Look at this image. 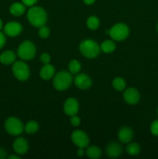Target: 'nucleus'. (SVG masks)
<instances>
[{
  "instance_id": "obj_1",
  "label": "nucleus",
  "mask_w": 158,
  "mask_h": 159,
  "mask_svg": "<svg viewBox=\"0 0 158 159\" xmlns=\"http://www.w3.org/2000/svg\"><path fill=\"white\" fill-rule=\"evenodd\" d=\"M47 13L43 8L40 6H31L27 12V20L32 26L40 27L46 24L47 21Z\"/></svg>"
},
{
  "instance_id": "obj_2",
  "label": "nucleus",
  "mask_w": 158,
  "mask_h": 159,
  "mask_svg": "<svg viewBox=\"0 0 158 159\" xmlns=\"http://www.w3.org/2000/svg\"><path fill=\"white\" fill-rule=\"evenodd\" d=\"M79 51L87 58H95L99 55L101 51L99 43L91 39H86L82 40L79 45Z\"/></svg>"
},
{
  "instance_id": "obj_3",
  "label": "nucleus",
  "mask_w": 158,
  "mask_h": 159,
  "mask_svg": "<svg viewBox=\"0 0 158 159\" xmlns=\"http://www.w3.org/2000/svg\"><path fill=\"white\" fill-rule=\"evenodd\" d=\"M73 82L72 74L67 71H59L53 78V85L57 91H64L71 86Z\"/></svg>"
},
{
  "instance_id": "obj_4",
  "label": "nucleus",
  "mask_w": 158,
  "mask_h": 159,
  "mask_svg": "<svg viewBox=\"0 0 158 159\" xmlns=\"http://www.w3.org/2000/svg\"><path fill=\"white\" fill-rule=\"evenodd\" d=\"M37 49L32 41L25 40L19 46L17 55L23 61H30L35 57Z\"/></svg>"
},
{
  "instance_id": "obj_5",
  "label": "nucleus",
  "mask_w": 158,
  "mask_h": 159,
  "mask_svg": "<svg viewBox=\"0 0 158 159\" xmlns=\"http://www.w3.org/2000/svg\"><path fill=\"white\" fill-rule=\"evenodd\" d=\"M4 127L6 131L12 136H19L24 130V125L19 118L10 116L5 122Z\"/></svg>"
},
{
  "instance_id": "obj_6",
  "label": "nucleus",
  "mask_w": 158,
  "mask_h": 159,
  "mask_svg": "<svg viewBox=\"0 0 158 159\" xmlns=\"http://www.w3.org/2000/svg\"><path fill=\"white\" fill-rule=\"evenodd\" d=\"M12 71L15 79L21 82L26 81L30 75L29 67L24 61H15L12 64Z\"/></svg>"
},
{
  "instance_id": "obj_7",
  "label": "nucleus",
  "mask_w": 158,
  "mask_h": 159,
  "mask_svg": "<svg viewBox=\"0 0 158 159\" xmlns=\"http://www.w3.org/2000/svg\"><path fill=\"white\" fill-rule=\"evenodd\" d=\"M109 30V36L115 41H122L125 40L129 34V28L123 23H117Z\"/></svg>"
},
{
  "instance_id": "obj_8",
  "label": "nucleus",
  "mask_w": 158,
  "mask_h": 159,
  "mask_svg": "<svg viewBox=\"0 0 158 159\" xmlns=\"http://www.w3.org/2000/svg\"><path fill=\"white\" fill-rule=\"evenodd\" d=\"M71 141L73 144L77 148H86L90 142L88 134L83 130H76L72 132L71 136Z\"/></svg>"
},
{
  "instance_id": "obj_9",
  "label": "nucleus",
  "mask_w": 158,
  "mask_h": 159,
  "mask_svg": "<svg viewBox=\"0 0 158 159\" xmlns=\"http://www.w3.org/2000/svg\"><path fill=\"white\" fill-rule=\"evenodd\" d=\"M23 30V26L16 21H11L6 23L3 27V31L6 36L10 37H15L20 35Z\"/></svg>"
},
{
  "instance_id": "obj_10",
  "label": "nucleus",
  "mask_w": 158,
  "mask_h": 159,
  "mask_svg": "<svg viewBox=\"0 0 158 159\" xmlns=\"http://www.w3.org/2000/svg\"><path fill=\"white\" fill-rule=\"evenodd\" d=\"M74 85L78 89L82 90L88 89L92 85V80L91 77L85 73H78L74 79Z\"/></svg>"
},
{
  "instance_id": "obj_11",
  "label": "nucleus",
  "mask_w": 158,
  "mask_h": 159,
  "mask_svg": "<svg viewBox=\"0 0 158 159\" xmlns=\"http://www.w3.org/2000/svg\"><path fill=\"white\" fill-rule=\"evenodd\" d=\"M79 103L75 98H68L64 103V111L67 116H74L78 113Z\"/></svg>"
},
{
  "instance_id": "obj_12",
  "label": "nucleus",
  "mask_w": 158,
  "mask_h": 159,
  "mask_svg": "<svg viewBox=\"0 0 158 159\" xmlns=\"http://www.w3.org/2000/svg\"><path fill=\"white\" fill-rule=\"evenodd\" d=\"M123 99L126 103L129 105H136L140 99V94L135 88H128L124 91Z\"/></svg>"
},
{
  "instance_id": "obj_13",
  "label": "nucleus",
  "mask_w": 158,
  "mask_h": 159,
  "mask_svg": "<svg viewBox=\"0 0 158 159\" xmlns=\"http://www.w3.org/2000/svg\"><path fill=\"white\" fill-rule=\"evenodd\" d=\"M12 148L17 155H24L29 150V144L26 138L19 137L14 140Z\"/></svg>"
},
{
  "instance_id": "obj_14",
  "label": "nucleus",
  "mask_w": 158,
  "mask_h": 159,
  "mask_svg": "<svg viewBox=\"0 0 158 159\" xmlns=\"http://www.w3.org/2000/svg\"><path fill=\"white\" fill-rule=\"evenodd\" d=\"M118 138L122 144L129 143L133 138V130L129 127H122L118 132Z\"/></svg>"
},
{
  "instance_id": "obj_15",
  "label": "nucleus",
  "mask_w": 158,
  "mask_h": 159,
  "mask_svg": "<svg viewBox=\"0 0 158 159\" xmlns=\"http://www.w3.org/2000/svg\"><path fill=\"white\" fill-rule=\"evenodd\" d=\"M122 152V146L117 142H110L106 147V154L109 158H116L121 155Z\"/></svg>"
},
{
  "instance_id": "obj_16",
  "label": "nucleus",
  "mask_w": 158,
  "mask_h": 159,
  "mask_svg": "<svg viewBox=\"0 0 158 159\" xmlns=\"http://www.w3.org/2000/svg\"><path fill=\"white\" fill-rule=\"evenodd\" d=\"M55 75V68L50 64H45L40 70V76L43 80H50Z\"/></svg>"
},
{
  "instance_id": "obj_17",
  "label": "nucleus",
  "mask_w": 158,
  "mask_h": 159,
  "mask_svg": "<svg viewBox=\"0 0 158 159\" xmlns=\"http://www.w3.org/2000/svg\"><path fill=\"white\" fill-rule=\"evenodd\" d=\"M16 60V54L12 51H5L0 54V62L5 65H12Z\"/></svg>"
},
{
  "instance_id": "obj_18",
  "label": "nucleus",
  "mask_w": 158,
  "mask_h": 159,
  "mask_svg": "<svg viewBox=\"0 0 158 159\" xmlns=\"http://www.w3.org/2000/svg\"><path fill=\"white\" fill-rule=\"evenodd\" d=\"M26 12V6L23 2H14L9 7V12L14 16H20Z\"/></svg>"
},
{
  "instance_id": "obj_19",
  "label": "nucleus",
  "mask_w": 158,
  "mask_h": 159,
  "mask_svg": "<svg viewBox=\"0 0 158 159\" xmlns=\"http://www.w3.org/2000/svg\"><path fill=\"white\" fill-rule=\"evenodd\" d=\"M85 155L89 158L98 159L102 155V150L98 146H88L86 148V151H85Z\"/></svg>"
},
{
  "instance_id": "obj_20",
  "label": "nucleus",
  "mask_w": 158,
  "mask_h": 159,
  "mask_svg": "<svg viewBox=\"0 0 158 159\" xmlns=\"http://www.w3.org/2000/svg\"><path fill=\"white\" fill-rule=\"evenodd\" d=\"M100 48L101 51H103L105 54H111L116 50V43L112 39V40H105L102 43Z\"/></svg>"
},
{
  "instance_id": "obj_21",
  "label": "nucleus",
  "mask_w": 158,
  "mask_h": 159,
  "mask_svg": "<svg viewBox=\"0 0 158 159\" xmlns=\"http://www.w3.org/2000/svg\"><path fill=\"white\" fill-rule=\"evenodd\" d=\"M39 127L38 123L35 120H29L24 126V131L29 134H33L38 131Z\"/></svg>"
},
{
  "instance_id": "obj_22",
  "label": "nucleus",
  "mask_w": 158,
  "mask_h": 159,
  "mask_svg": "<svg viewBox=\"0 0 158 159\" xmlns=\"http://www.w3.org/2000/svg\"><path fill=\"white\" fill-rule=\"evenodd\" d=\"M125 149H126V152L129 155H132V156H136L140 153L141 147L138 143L132 142L126 146Z\"/></svg>"
},
{
  "instance_id": "obj_23",
  "label": "nucleus",
  "mask_w": 158,
  "mask_h": 159,
  "mask_svg": "<svg viewBox=\"0 0 158 159\" xmlns=\"http://www.w3.org/2000/svg\"><path fill=\"white\" fill-rule=\"evenodd\" d=\"M87 26L91 30H95L100 26V20L96 16H90L87 19Z\"/></svg>"
},
{
  "instance_id": "obj_24",
  "label": "nucleus",
  "mask_w": 158,
  "mask_h": 159,
  "mask_svg": "<svg viewBox=\"0 0 158 159\" xmlns=\"http://www.w3.org/2000/svg\"><path fill=\"white\" fill-rule=\"evenodd\" d=\"M112 86L117 91H123L125 88V81L122 77H116L112 80Z\"/></svg>"
},
{
  "instance_id": "obj_25",
  "label": "nucleus",
  "mask_w": 158,
  "mask_h": 159,
  "mask_svg": "<svg viewBox=\"0 0 158 159\" xmlns=\"http://www.w3.org/2000/svg\"><path fill=\"white\" fill-rule=\"evenodd\" d=\"M81 65V63L76 59H73L68 64V69L72 75H77L80 72Z\"/></svg>"
},
{
  "instance_id": "obj_26",
  "label": "nucleus",
  "mask_w": 158,
  "mask_h": 159,
  "mask_svg": "<svg viewBox=\"0 0 158 159\" xmlns=\"http://www.w3.org/2000/svg\"><path fill=\"white\" fill-rule=\"evenodd\" d=\"M38 34H39V37H40V38H43V39L47 38V37L50 36L49 27L46 26L45 25L39 27Z\"/></svg>"
},
{
  "instance_id": "obj_27",
  "label": "nucleus",
  "mask_w": 158,
  "mask_h": 159,
  "mask_svg": "<svg viewBox=\"0 0 158 159\" xmlns=\"http://www.w3.org/2000/svg\"><path fill=\"white\" fill-rule=\"evenodd\" d=\"M150 132L153 136L158 137V120L153 121L150 125Z\"/></svg>"
},
{
  "instance_id": "obj_28",
  "label": "nucleus",
  "mask_w": 158,
  "mask_h": 159,
  "mask_svg": "<svg viewBox=\"0 0 158 159\" xmlns=\"http://www.w3.org/2000/svg\"><path fill=\"white\" fill-rule=\"evenodd\" d=\"M70 123L73 127H77L81 124V118L77 116V115L71 116L70 118Z\"/></svg>"
},
{
  "instance_id": "obj_29",
  "label": "nucleus",
  "mask_w": 158,
  "mask_h": 159,
  "mask_svg": "<svg viewBox=\"0 0 158 159\" xmlns=\"http://www.w3.org/2000/svg\"><path fill=\"white\" fill-rule=\"evenodd\" d=\"M51 57L50 56L49 54L47 53H43V54L40 55V61L43 64H49L50 62Z\"/></svg>"
},
{
  "instance_id": "obj_30",
  "label": "nucleus",
  "mask_w": 158,
  "mask_h": 159,
  "mask_svg": "<svg viewBox=\"0 0 158 159\" xmlns=\"http://www.w3.org/2000/svg\"><path fill=\"white\" fill-rule=\"evenodd\" d=\"M22 2L26 6H33L37 4V2H38V0H21Z\"/></svg>"
},
{
  "instance_id": "obj_31",
  "label": "nucleus",
  "mask_w": 158,
  "mask_h": 159,
  "mask_svg": "<svg viewBox=\"0 0 158 159\" xmlns=\"http://www.w3.org/2000/svg\"><path fill=\"white\" fill-rule=\"evenodd\" d=\"M6 34H5L4 33L0 31V49L4 47V45L6 44Z\"/></svg>"
},
{
  "instance_id": "obj_32",
  "label": "nucleus",
  "mask_w": 158,
  "mask_h": 159,
  "mask_svg": "<svg viewBox=\"0 0 158 159\" xmlns=\"http://www.w3.org/2000/svg\"><path fill=\"white\" fill-rule=\"evenodd\" d=\"M8 158L7 152L2 148H0V159H4Z\"/></svg>"
},
{
  "instance_id": "obj_33",
  "label": "nucleus",
  "mask_w": 158,
  "mask_h": 159,
  "mask_svg": "<svg viewBox=\"0 0 158 159\" xmlns=\"http://www.w3.org/2000/svg\"><path fill=\"white\" fill-rule=\"evenodd\" d=\"M77 156L79 157H82L85 155V151L84 148H77Z\"/></svg>"
},
{
  "instance_id": "obj_34",
  "label": "nucleus",
  "mask_w": 158,
  "mask_h": 159,
  "mask_svg": "<svg viewBox=\"0 0 158 159\" xmlns=\"http://www.w3.org/2000/svg\"><path fill=\"white\" fill-rule=\"evenodd\" d=\"M96 0H83L84 3L85 5H88V6H90V5H92L95 2Z\"/></svg>"
},
{
  "instance_id": "obj_35",
  "label": "nucleus",
  "mask_w": 158,
  "mask_h": 159,
  "mask_svg": "<svg viewBox=\"0 0 158 159\" xmlns=\"http://www.w3.org/2000/svg\"><path fill=\"white\" fill-rule=\"evenodd\" d=\"M9 159H20V155H11L9 156H8Z\"/></svg>"
},
{
  "instance_id": "obj_36",
  "label": "nucleus",
  "mask_w": 158,
  "mask_h": 159,
  "mask_svg": "<svg viewBox=\"0 0 158 159\" xmlns=\"http://www.w3.org/2000/svg\"><path fill=\"white\" fill-rule=\"evenodd\" d=\"M2 29H3V22L2 20L0 19V31H1Z\"/></svg>"
},
{
  "instance_id": "obj_37",
  "label": "nucleus",
  "mask_w": 158,
  "mask_h": 159,
  "mask_svg": "<svg viewBox=\"0 0 158 159\" xmlns=\"http://www.w3.org/2000/svg\"><path fill=\"white\" fill-rule=\"evenodd\" d=\"M156 31H157L158 33V23H157V25H156Z\"/></svg>"
},
{
  "instance_id": "obj_38",
  "label": "nucleus",
  "mask_w": 158,
  "mask_h": 159,
  "mask_svg": "<svg viewBox=\"0 0 158 159\" xmlns=\"http://www.w3.org/2000/svg\"><path fill=\"white\" fill-rule=\"evenodd\" d=\"M156 112H157V115H158V108H157V110H156Z\"/></svg>"
}]
</instances>
